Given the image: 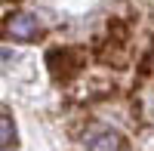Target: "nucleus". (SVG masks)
Here are the masks:
<instances>
[{
    "label": "nucleus",
    "mask_w": 154,
    "mask_h": 151,
    "mask_svg": "<svg viewBox=\"0 0 154 151\" xmlns=\"http://www.w3.org/2000/svg\"><path fill=\"white\" fill-rule=\"evenodd\" d=\"M0 148H16V127L3 114H0Z\"/></svg>",
    "instance_id": "7ed1b4c3"
},
{
    "label": "nucleus",
    "mask_w": 154,
    "mask_h": 151,
    "mask_svg": "<svg viewBox=\"0 0 154 151\" xmlns=\"http://www.w3.org/2000/svg\"><path fill=\"white\" fill-rule=\"evenodd\" d=\"M83 148H89V151H120V148H126V139L120 133L108 130V127H93V130L83 133Z\"/></svg>",
    "instance_id": "f257e3e1"
},
{
    "label": "nucleus",
    "mask_w": 154,
    "mask_h": 151,
    "mask_svg": "<svg viewBox=\"0 0 154 151\" xmlns=\"http://www.w3.org/2000/svg\"><path fill=\"white\" fill-rule=\"evenodd\" d=\"M37 34H40V22L31 12H12L6 19V37L12 40H34Z\"/></svg>",
    "instance_id": "f03ea898"
}]
</instances>
